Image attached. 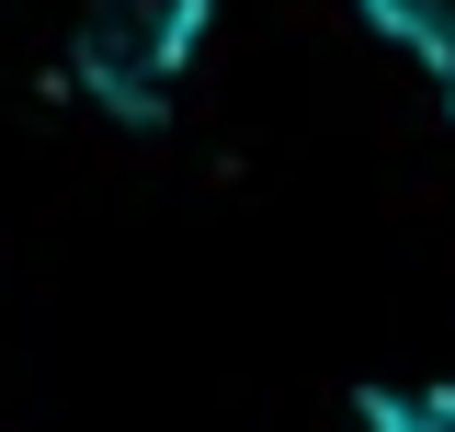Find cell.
<instances>
[{
    "instance_id": "7a4b0ae2",
    "label": "cell",
    "mask_w": 455,
    "mask_h": 432,
    "mask_svg": "<svg viewBox=\"0 0 455 432\" xmlns=\"http://www.w3.org/2000/svg\"><path fill=\"white\" fill-rule=\"evenodd\" d=\"M353 12H364V23H376V35H387V46L455 103V0H353Z\"/></svg>"
},
{
    "instance_id": "6da1fadb",
    "label": "cell",
    "mask_w": 455,
    "mask_h": 432,
    "mask_svg": "<svg viewBox=\"0 0 455 432\" xmlns=\"http://www.w3.org/2000/svg\"><path fill=\"white\" fill-rule=\"evenodd\" d=\"M205 35H217V0H80L68 80L103 114L148 125V114H171V92H182V68H194Z\"/></svg>"
}]
</instances>
